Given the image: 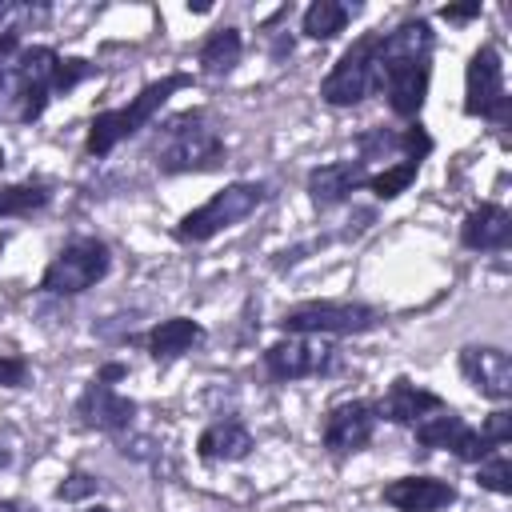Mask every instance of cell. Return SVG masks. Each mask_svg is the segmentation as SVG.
<instances>
[{
	"instance_id": "5",
	"label": "cell",
	"mask_w": 512,
	"mask_h": 512,
	"mask_svg": "<svg viewBox=\"0 0 512 512\" xmlns=\"http://www.w3.org/2000/svg\"><path fill=\"white\" fill-rule=\"evenodd\" d=\"M268 200H272V184L268 180H228L204 204H196L192 212H184L172 224V240H180V244H208L220 232H228V228L244 224L248 216H256Z\"/></svg>"
},
{
	"instance_id": "28",
	"label": "cell",
	"mask_w": 512,
	"mask_h": 512,
	"mask_svg": "<svg viewBox=\"0 0 512 512\" xmlns=\"http://www.w3.org/2000/svg\"><path fill=\"white\" fill-rule=\"evenodd\" d=\"M100 480L92 476V472H80V468H72L60 484H56V500H64V504H76V500H84V496H100Z\"/></svg>"
},
{
	"instance_id": "31",
	"label": "cell",
	"mask_w": 512,
	"mask_h": 512,
	"mask_svg": "<svg viewBox=\"0 0 512 512\" xmlns=\"http://www.w3.org/2000/svg\"><path fill=\"white\" fill-rule=\"evenodd\" d=\"M24 48V28L20 24H8V28H0V68L16 56Z\"/></svg>"
},
{
	"instance_id": "10",
	"label": "cell",
	"mask_w": 512,
	"mask_h": 512,
	"mask_svg": "<svg viewBox=\"0 0 512 512\" xmlns=\"http://www.w3.org/2000/svg\"><path fill=\"white\" fill-rule=\"evenodd\" d=\"M260 364L276 384H292V380L332 376L340 368V348L324 336H280L260 352Z\"/></svg>"
},
{
	"instance_id": "12",
	"label": "cell",
	"mask_w": 512,
	"mask_h": 512,
	"mask_svg": "<svg viewBox=\"0 0 512 512\" xmlns=\"http://www.w3.org/2000/svg\"><path fill=\"white\" fill-rule=\"evenodd\" d=\"M380 428V416H376V400L368 396H352V400H340L324 412V424H320V444L332 460H344V456H356L372 444Z\"/></svg>"
},
{
	"instance_id": "37",
	"label": "cell",
	"mask_w": 512,
	"mask_h": 512,
	"mask_svg": "<svg viewBox=\"0 0 512 512\" xmlns=\"http://www.w3.org/2000/svg\"><path fill=\"white\" fill-rule=\"evenodd\" d=\"M80 512H112L108 504H88V508H80Z\"/></svg>"
},
{
	"instance_id": "1",
	"label": "cell",
	"mask_w": 512,
	"mask_h": 512,
	"mask_svg": "<svg viewBox=\"0 0 512 512\" xmlns=\"http://www.w3.org/2000/svg\"><path fill=\"white\" fill-rule=\"evenodd\" d=\"M432 52L436 32L428 16H408L396 28L380 32L376 56H380V92L396 120L416 124L432 88Z\"/></svg>"
},
{
	"instance_id": "15",
	"label": "cell",
	"mask_w": 512,
	"mask_h": 512,
	"mask_svg": "<svg viewBox=\"0 0 512 512\" xmlns=\"http://www.w3.org/2000/svg\"><path fill=\"white\" fill-rule=\"evenodd\" d=\"M456 368L464 376V384L492 400L496 408H504L512 400V356L500 344H464L456 352Z\"/></svg>"
},
{
	"instance_id": "33",
	"label": "cell",
	"mask_w": 512,
	"mask_h": 512,
	"mask_svg": "<svg viewBox=\"0 0 512 512\" xmlns=\"http://www.w3.org/2000/svg\"><path fill=\"white\" fill-rule=\"evenodd\" d=\"M96 376H100V380H108V384H116V380H124V376H128V364H120V360H104V364L96 368Z\"/></svg>"
},
{
	"instance_id": "36",
	"label": "cell",
	"mask_w": 512,
	"mask_h": 512,
	"mask_svg": "<svg viewBox=\"0 0 512 512\" xmlns=\"http://www.w3.org/2000/svg\"><path fill=\"white\" fill-rule=\"evenodd\" d=\"M8 460H12V448L0 440V468H8Z\"/></svg>"
},
{
	"instance_id": "13",
	"label": "cell",
	"mask_w": 512,
	"mask_h": 512,
	"mask_svg": "<svg viewBox=\"0 0 512 512\" xmlns=\"http://www.w3.org/2000/svg\"><path fill=\"white\" fill-rule=\"evenodd\" d=\"M136 412H140V404H136L132 396H124L116 384L100 380V376H92V380L80 388L76 404H72V416H76L80 428L104 432V436H116V440L132 432Z\"/></svg>"
},
{
	"instance_id": "38",
	"label": "cell",
	"mask_w": 512,
	"mask_h": 512,
	"mask_svg": "<svg viewBox=\"0 0 512 512\" xmlns=\"http://www.w3.org/2000/svg\"><path fill=\"white\" fill-rule=\"evenodd\" d=\"M4 164H8V156H4V148H0V172H4Z\"/></svg>"
},
{
	"instance_id": "24",
	"label": "cell",
	"mask_w": 512,
	"mask_h": 512,
	"mask_svg": "<svg viewBox=\"0 0 512 512\" xmlns=\"http://www.w3.org/2000/svg\"><path fill=\"white\" fill-rule=\"evenodd\" d=\"M52 184L48 180H12L0 184V220H24L36 216L52 204Z\"/></svg>"
},
{
	"instance_id": "34",
	"label": "cell",
	"mask_w": 512,
	"mask_h": 512,
	"mask_svg": "<svg viewBox=\"0 0 512 512\" xmlns=\"http://www.w3.org/2000/svg\"><path fill=\"white\" fill-rule=\"evenodd\" d=\"M0 512H36V508L24 500H0Z\"/></svg>"
},
{
	"instance_id": "25",
	"label": "cell",
	"mask_w": 512,
	"mask_h": 512,
	"mask_svg": "<svg viewBox=\"0 0 512 512\" xmlns=\"http://www.w3.org/2000/svg\"><path fill=\"white\" fill-rule=\"evenodd\" d=\"M420 168H424V160H396V164H388L380 172H368L364 192H372L376 200H396L400 192H408L416 184Z\"/></svg>"
},
{
	"instance_id": "23",
	"label": "cell",
	"mask_w": 512,
	"mask_h": 512,
	"mask_svg": "<svg viewBox=\"0 0 512 512\" xmlns=\"http://www.w3.org/2000/svg\"><path fill=\"white\" fill-rule=\"evenodd\" d=\"M356 12H360V8H356V4H344V0H312V4L304 8V16H300V32H304L308 40L328 44V40H336V36L348 28V20H352Z\"/></svg>"
},
{
	"instance_id": "8",
	"label": "cell",
	"mask_w": 512,
	"mask_h": 512,
	"mask_svg": "<svg viewBox=\"0 0 512 512\" xmlns=\"http://www.w3.org/2000/svg\"><path fill=\"white\" fill-rule=\"evenodd\" d=\"M376 40H380V28L360 32V36L336 56V64L324 72V80H320V100H324L328 108H356V104H364L368 96L380 92V56H376Z\"/></svg>"
},
{
	"instance_id": "30",
	"label": "cell",
	"mask_w": 512,
	"mask_h": 512,
	"mask_svg": "<svg viewBox=\"0 0 512 512\" xmlns=\"http://www.w3.org/2000/svg\"><path fill=\"white\" fill-rule=\"evenodd\" d=\"M32 364L20 352H0V388H28Z\"/></svg>"
},
{
	"instance_id": "18",
	"label": "cell",
	"mask_w": 512,
	"mask_h": 512,
	"mask_svg": "<svg viewBox=\"0 0 512 512\" xmlns=\"http://www.w3.org/2000/svg\"><path fill=\"white\" fill-rule=\"evenodd\" d=\"M380 500L396 512H444L460 500L456 484L440 480V476H424V472H412V476H396L380 488Z\"/></svg>"
},
{
	"instance_id": "4",
	"label": "cell",
	"mask_w": 512,
	"mask_h": 512,
	"mask_svg": "<svg viewBox=\"0 0 512 512\" xmlns=\"http://www.w3.org/2000/svg\"><path fill=\"white\" fill-rule=\"evenodd\" d=\"M192 84H196V76H192V72H168V76H160V80L144 84L128 104H116V108L96 112V116L88 120L84 152H88V156H96V160H104L112 148H120L124 140H132L136 132H144V128L152 124V116H156V112H160L176 92H184V88H192Z\"/></svg>"
},
{
	"instance_id": "9",
	"label": "cell",
	"mask_w": 512,
	"mask_h": 512,
	"mask_svg": "<svg viewBox=\"0 0 512 512\" xmlns=\"http://www.w3.org/2000/svg\"><path fill=\"white\" fill-rule=\"evenodd\" d=\"M464 116L488 120L496 128L512 124V96L504 84V56L496 40H484L464 64Z\"/></svg>"
},
{
	"instance_id": "35",
	"label": "cell",
	"mask_w": 512,
	"mask_h": 512,
	"mask_svg": "<svg viewBox=\"0 0 512 512\" xmlns=\"http://www.w3.org/2000/svg\"><path fill=\"white\" fill-rule=\"evenodd\" d=\"M16 12H24V8H20V4H12V0H0V24H4L8 16H16ZM4 28H8V24H4Z\"/></svg>"
},
{
	"instance_id": "14",
	"label": "cell",
	"mask_w": 512,
	"mask_h": 512,
	"mask_svg": "<svg viewBox=\"0 0 512 512\" xmlns=\"http://www.w3.org/2000/svg\"><path fill=\"white\" fill-rule=\"evenodd\" d=\"M436 148V140H432V132L416 120V124H408V128H384V124H376V128H364L360 136H356V160L372 172V164H396V160H428V152Z\"/></svg>"
},
{
	"instance_id": "11",
	"label": "cell",
	"mask_w": 512,
	"mask_h": 512,
	"mask_svg": "<svg viewBox=\"0 0 512 512\" xmlns=\"http://www.w3.org/2000/svg\"><path fill=\"white\" fill-rule=\"evenodd\" d=\"M412 436H416L420 452H452L460 464H480L488 452H496V448L484 444L480 428H472L452 404H444V408L420 416V420L412 424Z\"/></svg>"
},
{
	"instance_id": "22",
	"label": "cell",
	"mask_w": 512,
	"mask_h": 512,
	"mask_svg": "<svg viewBox=\"0 0 512 512\" xmlns=\"http://www.w3.org/2000/svg\"><path fill=\"white\" fill-rule=\"evenodd\" d=\"M240 60H244V36H240L236 24H220V28H212V32L200 40V52H196L200 76L224 80V76L236 72Z\"/></svg>"
},
{
	"instance_id": "16",
	"label": "cell",
	"mask_w": 512,
	"mask_h": 512,
	"mask_svg": "<svg viewBox=\"0 0 512 512\" xmlns=\"http://www.w3.org/2000/svg\"><path fill=\"white\" fill-rule=\"evenodd\" d=\"M364 180H368V168L356 156L352 160H328V164L308 168L304 192H308V204L316 212H332L344 200H352V192H364Z\"/></svg>"
},
{
	"instance_id": "26",
	"label": "cell",
	"mask_w": 512,
	"mask_h": 512,
	"mask_svg": "<svg viewBox=\"0 0 512 512\" xmlns=\"http://www.w3.org/2000/svg\"><path fill=\"white\" fill-rule=\"evenodd\" d=\"M476 484L492 496H512V460H508V448H496L488 452L480 464H476Z\"/></svg>"
},
{
	"instance_id": "20",
	"label": "cell",
	"mask_w": 512,
	"mask_h": 512,
	"mask_svg": "<svg viewBox=\"0 0 512 512\" xmlns=\"http://www.w3.org/2000/svg\"><path fill=\"white\" fill-rule=\"evenodd\" d=\"M460 244L468 252H508L512 244V212L496 200H480L460 220Z\"/></svg>"
},
{
	"instance_id": "7",
	"label": "cell",
	"mask_w": 512,
	"mask_h": 512,
	"mask_svg": "<svg viewBox=\"0 0 512 512\" xmlns=\"http://www.w3.org/2000/svg\"><path fill=\"white\" fill-rule=\"evenodd\" d=\"M108 272H112V248H108V240L80 232V236H68L60 244V252L44 264L40 292L44 296L72 300V296L96 288L100 280H108Z\"/></svg>"
},
{
	"instance_id": "17",
	"label": "cell",
	"mask_w": 512,
	"mask_h": 512,
	"mask_svg": "<svg viewBox=\"0 0 512 512\" xmlns=\"http://www.w3.org/2000/svg\"><path fill=\"white\" fill-rule=\"evenodd\" d=\"M204 340H208V328L200 320H192V316H168V320H156L148 332L128 336V344L144 348L156 364H172V360L196 352Z\"/></svg>"
},
{
	"instance_id": "29",
	"label": "cell",
	"mask_w": 512,
	"mask_h": 512,
	"mask_svg": "<svg viewBox=\"0 0 512 512\" xmlns=\"http://www.w3.org/2000/svg\"><path fill=\"white\" fill-rule=\"evenodd\" d=\"M480 436H484L488 448H508V444H512V412H508V408L488 412L484 424H480Z\"/></svg>"
},
{
	"instance_id": "3",
	"label": "cell",
	"mask_w": 512,
	"mask_h": 512,
	"mask_svg": "<svg viewBox=\"0 0 512 512\" xmlns=\"http://www.w3.org/2000/svg\"><path fill=\"white\" fill-rule=\"evenodd\" d=\"M60 52L52 44H24L0 68V124H36L56 96Z\"/></svg>"
},
{
	"instance_id": "2",
	"label": "cell",
	"mask_w": 512,
	"mask_h": 512,
	"mask_svg": "<svg viewBox=\"0 0 512 512\" xmlns=\"http://www.w3.org/2000/svg\"><path fill=\"white\" fill-rule=\"evenodd\" d=\"M152 164L160 176H196V172H220L228 164V140L216 108L196 104L180 108L168 120H160L152 140Z\"/></svg>"
},
{
	"instance_id": "27",
	"label": "cell",
	"mask_w": 512,
	"mask_h": 512,
	"mask_svg": "<svg viewBox=\"0 0 512 512\" xmlns=\"http://www.w3.org/2000/svg\"><path fill=\"white\" fill-rule=\"evenodd\" d=\"M88 76H96V64H92V60H84V56H60V68H56V96L76 92Z\"/></svg>"
},
{
	"instance_id": "21",
	"label": "cell",
	"mask_w": 512,
	"mask_h": 512,
	"mask_svg": "<svg viewBox=\"0 0 512 512\" xmlns=\"http://www.w3.org/2000/svg\"><path fill=\"white\" fill-rule=\"evenodd\" d=\"M252 452H256V436L236 416H220V420L204 424L200 436H196V456L204 464H240Z\"/></svg>"
},
{
	"instance_id": "19",
	"label": "cell",
	"mask_w": 512,
	"mask_h": 512,
	"mask_svg": "<svg viewBox=\"0 0 512 512\" xmlns=\"http://www.w3.org/2000/svg\"><path fill=\"white\" fill-rule=\"evenodd\" d=\"M444 404H448V400H444L440 392L416 384L412 376H396V380L384 388V396L376 400V416H380L384 424L412 428L420 416H428V412H436V408H444Z\"/></svg>"
},
{
	"instance_id": "6",
	"label": "cell",
	"mask_w": 512,
	"mask_h": 512,
	"mask_svg": "<svg viewBox=\"0 0 512 512\" xmlns=\"http://www.w3.org/2000/svg\"><path fill=\"white\" fill-rule=\"evenodd\" d=\"M276 328H280L284 336H324V340L368 336V332L384 328V312H380L376 304H364V300L324 296V300L288 304V308L280 312Z\"/></svg>"
},
{
	"instance_id": "32",
	"label": "cell",
	"mask_w": 512,
	"mask_h": 512,
	"mask_svg": "<svg viewBox=\"0 0 512 512\" xmlns=\"http://www.w3.org/2000/svg\"><path fill=\"white\" fill-rule=\"evenodd\" d=\"M484 8L480 4H444L440 8V20H448V24H468V20H476Z\"/></svg>"
}]
</instances>
